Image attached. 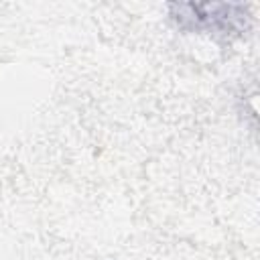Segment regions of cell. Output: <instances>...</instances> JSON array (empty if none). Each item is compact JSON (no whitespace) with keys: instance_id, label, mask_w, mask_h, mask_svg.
Listing matches in <instances>:
<instances>
[{"instance_id":"obj_1","label":"cell","mask_w":260,"mask_h":260,"mask_svg":"<svg viewBox=\"0 0 260 260\" xmlns=\"http://www.w3.org/2000/svg\"><path fill=\"white\" fill-rule=\"evenodd\" d=\"M169 12L181 30H201L225 39L242 37L252 22L250 8L240 2H171Z\"/></svg>"}]
</instances>
